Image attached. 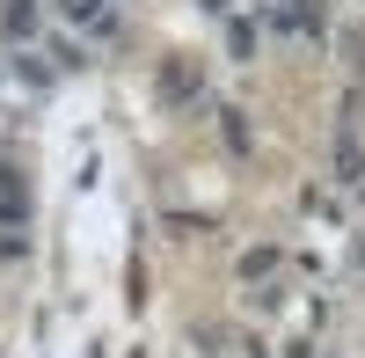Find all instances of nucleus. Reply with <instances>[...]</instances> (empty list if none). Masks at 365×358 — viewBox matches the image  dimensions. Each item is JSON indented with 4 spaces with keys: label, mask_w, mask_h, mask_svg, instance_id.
I'll use <instances>...</instances> for the list:
<instances>
[{
    "label": "nucleus",
    "mask_w": 365,
    "mask_h": 358,
    "mask_svg": "<svg viewBox=\"0 0 365 358\" xmlns=\"http://www.w3.org/2000/svg\"><path fill=\"white\" fill-rule=\"evenodd\" d=\"M161 88L182 103V96H197V73H190V66H168V73H161Z\"/></svg>",
    "instance_id": "2"
},
{
    "label": "nucleus",
    "mask_w": 365,
    "mask_h": 358,
    "mask_svg": "<svg viewBox=\"0 0 365 358\" xmlns=\"http://www.w3.org/2000/svg\"><path fill=\"white\" fill-rule=\"evenodd\" d=\"M15 213H22V183L0 168V220H15Z\"/></svg>",
    "instance_id": "3"
},
{
    "label": "nucleus",
    "mask_w": 365,
    "mask_h": 358,
    "mask_svg": "<svg viewBox=\"0 0 365 358\" xmlns=\"http://www.w3.org/2000/svg\"><path fill=\"white\" fill-rule=\"evenodd\" d=\"M58 8H66L81 29H103V37L117 29V8H110V0H58Z\"/></svg>",
    "instance_id": "1"
},
{
    "label": "nucleus",
    "mask_w": 365,
    "mask_h": 358,
    "mask_svg": "<svg viewBox=\"0 0 365 358\" xmlns=\"http://www.w3.org/2000/svg\"><path fill=\"white\" fill-rule=\"evenodd\" d=\"M8 29H15V37H29V29H37V8H29V0H15V8H8Z\"/></svg>",
    "instance_id": "4"
}]
</instances>
